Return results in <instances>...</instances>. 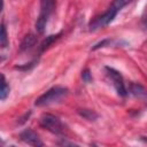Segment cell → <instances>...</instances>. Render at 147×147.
<instances>
[{"instance_id":"6da1fadb","label":"cell","mask_w":147,"mask_h":147,"mask_svg":"<svg viewBox=\"0 0 147 147\" xmlns=\"http://www.w3.org/2000/svg\"><path fill=\"white\" fill-rule=\"evenodd\" d=\"M68 88L63 87V86H54L52 88H49L47 92H45L44 94H41L34 102V105L37 107H45L55 102H59L60 100H62L64 96H67L68 94Z\"/></svg>"},{"instance_id":"7a4b0ae2","label":"cell","mask_w":147,"mask_h":147,"mask_svg":"<svg viewBox=\"0 0 147 147\" xmlns=\"http://www.w3.org/2000/svg\"><path fill=\"white\" fill-rule=\"evenodd\" d=\"M56 1L55 0H40V11L36 21V30L38 33H44L48 18L54 11Z\"/></svg>"},{"instance_id":"3957f363","label":"cell","mask_w":147,"mask_h":147,"mask_svg":"<svg viewBox=\"0 0 147 147\" xmlns=\"http://www.w3.org/2000/svg\"><path fill=\"white\" fill-rule=\"evenodd\" d=\"M39 124L41 127L46 129L53 134H62L64 131V125L62 124L61 119L52 114H42L39 118Z\"/></svg>"},{"instance_id":"277c9868","label":"cell","mask_w":147,"mask_h":147,"mask_svg":"<svg viewBox=\"0 0 147 147\" xmlns=\"http://www.w3.org/2000/svg\"><path fill=\"white\" fill-rule=\"evenodd\" d=\"M117 13H118V11H117L116 9H114L113 7H109L103 14H101V15L94 17V18L90 22V24H88L90 31H95V30H98V29H101V28L107 26L109 23H111V22L114 21V18L116 17Z\"/></svg>"},{"instance_id":"5b68a950","label":"cell","mask_w":147,"mask_h":147,"mask_svg":"<svg viewBox=\"0 0 147 147\" xmlns=\"http://www.w3.org/2000/svg\"><path fill=\"white\" fill-rule=\"evenodd\" d=\"M105 71L107 74V76L110 78V80L113 82V85H114L117 94L121 96H125L127 94V88L125 86V83H124V79H123V76L121 75V72L110 67H105Z\"/></svg>"},{"instance_id":"8992f818","label":"cell","mask_w":147,"mask_h":147,"mask_svg":"<svg viewBox=\"0 0 147 147\" xmlns=\"http://www.w3.org/2000/svg\"><path fill=\"white\" fill-rule=\"evenodd\" d=\"M20 138L22 141H24L28 145L36 146V147H41L44 146V142L40 140L39 136L32 130V129H25L20 133Z\"/></svg>"},{"instance_id":"52a82bcc","label":"cell","mask_w":147,"mask_h":147,"mask_svg":"<svg viewBox=\"0 0 147 147\" xmlns=\"http://www.w3.org/2000/svg\"><path fill=\"white\" fill-rule=\"evenodd\" d=\"M127 92L130 94H132L133 96L136 98H139V99H145L147 98V91L144 86H141L140 84H137V83H131L129 85V90Z\"/></svg>"},{"instance_id":"ba28073f","label":"cell","mask_w":147,"mask_h":147,"mask_svg":"<svg viewBox=\"0 0 147 147\" xmlns=\"http://www.w3.org/2000/svg\"><path fill=\"white\" fill-rule=\"evenodd\" d=\"M37 42V36L33 34V33H28L26 36H24L22 42H21V46H20V51L21 52H24V51H28L30 48H32Z\"/></svg>"},{"instance_id":"9c48e42d","label":"cell","mask_w":147,"mask_h":147,"mask_svg":"<svg viewBox=\"0 0 147 147\" xmlns=\"http://www.w3.org/2000/svg\"><path fill=\"white\" fill-rule=\"evenodd\" d=\"M77 113H78L83 118H85V119H87V121H95V119H98V117H99V115H98L94 110L87 109V108L78 109Z\"/></svg>"},{"instance_id":"30bf717a","label":"cell","mask_w":147,"mask_h":147,"mask_svg":"<svg viewBox=\"0 0 147 147\" xmlns=\"http://www.w3.org/2000/svg\"><path fill=\"white\" fill-rule=\"evenodd\" d=\"M60 36H61V33H56V34H51V36L46 37V39L40 45V52H44L46 48H48L54 41H56L60 38Z\"/></svg>"},{"instance_id":"8fae6325","label":"cell","mask_w":147,"mask_h":147,"mask_svg":"<svg viewBox=\"0 0 147 147\" xmlns=\"http://www.w3.org/2000/svg\"><path fill=\"white\" fill-rule=\"evenodd\" d=\"M1 90H0V99L3 101L7 96H8V94H9V91H10V87H9V85L7 84V82H6V78H5V76L3 75H1Z\"/></svg>"},{"instance_id":"7c38bea8","label":"cell","mask_w":147,"mask_h":147,"mask_svg":"<svg viewBox=\"0 0 147 147\" xmlns=\"http://www.w3.org/2000/svg\"><path fill=\"white\" fill-rule=\"evenodd\" d=\"M132 0H113L110 7H113L114 9H116L117 11H119L123 7H125L126 5H129Z\"/></svg>"},{"instance_id":"4fadbf2b","label":"cell","mask_w":147,"mask_h":147,"mask_svg":"<svg viewBox=\"0 0 147 147\" xmlns=\"http://www.w3.org/2000/svg\"><path fill=\"white\" fill-rule=\"evenodd\" d=\"M0 45L1 47H6L8 45V37H7V31H6V26L2 23L1 24V34H0Z\"/></svg>"},{"instance_id":"5bb4252c","label":"cell","mask_w":147,"mask_h":147,"mask_svg":"<svg viewBox=\"0 0 147 147\" xmlns=\"http://www.w3.org/2000/svg\"><path fill=\"white\" fill-rule=\"evenodd\" d=\"M110 44H111V39L106 38V39L101 40L100 42L95 44V45L92 47V51H95V49H99V48H102V47H106V46H110Z\"/></svg>"},{"instance_id":"9a60e30c","label":"cell","mask_w":147,"mask_h":147,"mask_svg":"<svg viewBox=\"0 0 147 147\" xmlns=\"http://www.w3.org/2000/svg\"><path fill=\"white\" fill-rule=\"evenodd\" d=\"M82 78H83V80L85 82V83H91L92 82V74H91V71L88 70V69H85V70H83V72H82Z\"/></svg>"},{"instance_id":"2e32d148","label":"cell","mask_w":147,"mask_h":147,"mask_svg":"<svg viewBox=\"0 0 147 147\" xmlns=\"http://www.w3.org/2000/svg\"><path fill=\"white\" fill-rule=\"evenodd\" d=\"M141 25L145 30H147V5L142 11V15H141Z\"/></svg>"},{"instance_id":"e0dca14e","label":"cell","mask_w":147,"mask_h":147,"mask_svg":"<svg viewBox=\"0 0 147 147\" xmlns=\"http://www.w3.org/2000/svg\"><path fill=\"white\" fill-rule=\"evenodd\" d=\"M36 63H37V61H32V62H30V63H25V65L16 67V69H20V70H29V69H30V68H32Z\"/></svg>"},{"instance_id":"ac0fdd59","label":"cell","mask_w":147,"mask_h":147,"mask_svg":"<svg viewBox=\"0 0 147 147\" xmlns=\"http://www.w3.org/2000/svg\"><path fill=\"white\" fill-rule=\"evenodd\" d=\"M141 140H144V141L147 142V137H141Z\"/></svg>"}]
</instances>
